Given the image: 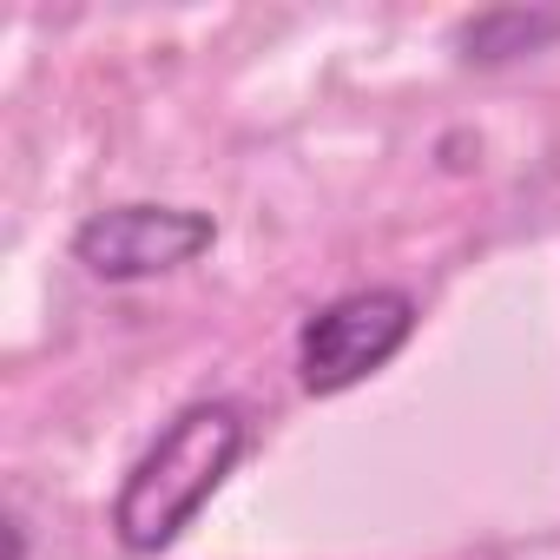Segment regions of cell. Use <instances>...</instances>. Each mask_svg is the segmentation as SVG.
Listing matches in <instances>:
<instances>
[{
    "mask_svg": "<svg viewBox=\"0 0 560 560\" xmlns=\"http://www.w3.org/2000/svg\"><path fill=\"white\" fill-rule=\"evenodd\" d=\"M409 337H416V298L409 291H396V284L343 291V298H330L324 311L304 317L298 383L311 396H343V389L370 383L376 370H389Z\"/></svg>",
    "mask_w": 560,
    "mask_h": 560,
    "instance_id": "7a4b0ae2",
    "label": "cell"
},
{
    "mask_svg": "<svg viewBox=\"0 0 560 560\" xmlns=\"http://www.w3.org/2000/svg\"><path fill=\"white\" fill-rule=\"evenodd\" d=\"M553 40H560V14H547V8H488L455 34L462 60H475V67H501V60L540 54Z\"/></svg>",
    "mask_w": 560,
    "mask_h": 560,
    "instance_id": "277c9868",
    "label": "cell"
},
{
    "mask_svg": "<svg viewBox=\"0 0 560 560\" xmlns=\"http://www.w3.org/2000/svg\"><path fill=\"white\" fill-rule=\"evenodd\" d=\"M244 448H250V422H244L237 402H224V396L185 402L152 435V448L126 468V481L113 494V534H119V547L126 553H165L211 508V494L244 462Z\"/></svg>",
    "mask_w": 560,
    "mask_h": 560,
    "instance_id": "6da1fadb",
    "label": "cell"
},
{
    "mask_svg": "<svg viewBox=\"0 0 560 560\" xmlns=\"http://www.w3.org/2000/svg\"><path fill=\"white\" fill-rule=\"evenodd\" d=\"M218 244L211 211L191 205H106L73 231V264H86L100 284H145Z\"/></svg>",
    "mask_w": 560,
    "mask_h": 560,
    "instance_id": "3957f363",
    "label": "cell"
},
{
    "mask_svg": "<svg viewBox=\"0 0 560 560\" xmlns=\"http://www.w3.org/2000/svg\"><path fill=\"white\" fill-rule=\"evenodd\" d=\"M8 560H27V527H21V514H8Z\"/></svg>",
    "mask_w": 560,
    "mask_h": 560,
    "instance_id": "5b68a950",
    "label": "cell"
}]
</instances>
